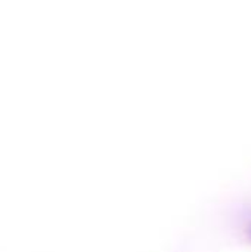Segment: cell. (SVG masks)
Returning a JSON list of instances; mask_svg holds the SVG:
<instances>
[{
	"label": "cell",
	"mask_w": 251,
	"mask_h": 252,
	"mask_svg": "<svg viewBox=\"0 0 251 252\" xmlns=\"http://www.w3.org/2000/svg\"><path fill=\"white\" fill-rule=\"evenodd\" d=\"M240 233L244 238V241H247L251 244V207L249 210H246L240 219Z\"/></svg>",
	"instance_id": "1"
}]
</instances>
